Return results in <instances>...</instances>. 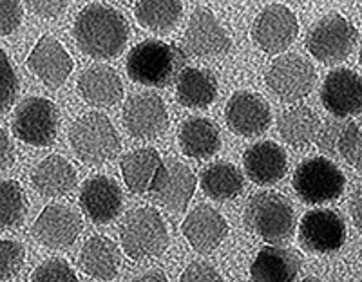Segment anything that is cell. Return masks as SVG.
I'll return each mask as SVG.
<instances>
[{
	"label": "cell",
	"instance_id": "cell-41",
	"mask_svg": "<svg viewBox=\"0 0 362 282\" xmlns=\"http://www.w3.org/2000/svg\"><path fill=\"white\" fill-rule=\"evenodd\" d=\"M0 145H2V148H0V165H2V168L6 170V168L11 167L13 160H15V154H13V148H11V141H9V136L6 129L0 131Z\"/></svg>",
	"mask_w": 362,
	"mask_h": 282
},
{
	"label": "cell",
	"instance_id": "cell-10",
	"mask_svg": "<svg viewBox=\"0 0 362 282\" xmlns=\"http://www.w3.org/2000/svg\"><path fill=\"white\" fill-rule=\"evenodd\" d=\"M346 225L337 212L328 208L310 210L299 223V241L313 254H334L342 248Z\"/></svg>",
	"mask_w": 362,
	"mask_h": 282
},
{
	"label": "cell",
	"instance_id": "cell-11",
	"mask_svg": "<svg viewBox=\"0 0 362 282\" xmlns=\"http://www.w3.org/2000/svg\"><path fill=\"white\" fill-rule=\"evenodd\" d=\"M299 24L290 8L272 4L255 17L252 25V38L267 53H281L296 40Z\"/></svg>",
	"mask_w": 362,
	"mask_h": 282
},
{
	"label": "cell",
	"instance_id": "cell-35",
	"mask_svg": "<svg viewBox=\"0 0 362 282\" xmlns=\"http://www.w3.org/2000/svg\"><path fill=\"white\" fill-rule=\"evenodd\" d=\"M0 76H2V112H8L11 109L13 102L18 94V78L17 73L13 71L11 64L8 60V54L0 51Z\"/></svg>",
	"mask_w": 362,
	"mask_h": 282
},
{
	"label": "cell",
	"instance_id": "cell-40",
	"mask_svg": "<svg viewBox=\"0 0 362 282\" xmlns=\"http://www.w3.org/2000/svg\"><path fill=\"white\" fill-rule=\"evenodd\" d=\"M29 8L45 18L58 17L67 8V2H29Z\"/></svg>",
	"mask_w": 362,
	"mask_h": 282
},
{
	"label": "cell",
	"instance_id": "cell-2",
	"mask_svg": "<svg viewBox=\"0 0 362 282\" xmlns=\"http://www.w3.org/2000/svg\"><path fill=\"white\" fill-rule=\"evenodd\" d=\"M187 54L174 44L145 40L134 45L127 58L132 82L148 87H167L187 69Z\"/></svg>",
	"mask_w": 362,
	"mask_h": 282
},
{
	"label": "cell",
	"instance_id": "cell-7",
	"mask_svg": "<svg viewBox=\"0 0 362 282\" xmlns=\"http://www.w3.org/2000/svg\"><path fill=\"white\" fill-rule=\"evenodd\" d=\"M344 174L326 158H312L300 163L293 174L297 196L310 205L339 199L344 192Z\"/></svg>",
	"mask_w": 362,
	"mask_h": 282
},
{
	"label": "cell",
	"instance_id": "cell-17",
	"mask_svg": "<svg viewBox=\"0 0 362 282\" xmlns=\"http://www.w3.org/2000/svg\"><path fill=\"white\" fill-rule=\"evenodd\" d=\"M28 67L51 89L64 86L73 71V58L53 37H42L28 58Z\"/></svg>",
	"mask_w": 362,
	"mask_h": 282
},
{
	"label": "cell",
	"instance_id": "cell-38",
	"mask_svg": "<svg viewBox=\"0 0 362 282\" xmlns=\"http://www.w3.org/2000/svg\"><path fill=\"white\" fill-rule=\"evenodd\" d=\"M346 123L341 122H325V125L319 131V136H317V143L325 152H329V154H335L339 152V139H341L342 131H344Z\"/></svg>",
	"mask_w": 362,
	"mask_h": 282
},
{
	"label": "cell",
	"instance_id": "cell-6",
	"mask_svg": "<svg viewBox=\"0 0 362 282\" xmlns=\"http://www.w3.org/2000/svg\"><path fill=\"white\" fill-rule=\"evenodd\" d=\"M357 29L339 13L317 22L306 38L310 54L322 64H339L351 54L357 44Z\"/></svg>",
	"mask_w": 362,
	"mask_h": 282
},
{
	"label": "cell",
	"instance_id": "cell-39",
	"mask_svg": "<svg viewBox=\"0 0 362 282\" xmlns=\"http://www.w3.org/2000/svg\"><path fill=\"white\" fill-rule=\"evenodd\" d=\"M180 282H223V278L218 274V270L206 262H192L181 274Z\"/></svg>",
	"mask_w": 362,
	"mask_h": 282
},
{
	"label": "cell",
	"instance_id": "cell-22",
	"mask_svg": "<svg viewBox=\"0 0 362 282\" xmlns=\"http://www.w3.org/2000/svg\"><path fill=\"white\" fill-rule=\"evenodd\" d=\"M300 259L293 249L264 246L252 264V282H296Z\"/></svg>",
	"mask_w": 362,
	"mask_h": 282
},
{
	"label": "cell",
	"instance_id": "cell-8",
	"mask_svg": "<svg viewBox=\"0 0 362 282\" xmlns=\"http://www.w3.org/2000/svg\"><path fill=\"white\" fill-rule=\"evenodd\" d=\"M60 114L51 100L31 96L15 111L13 132L21 141L33 147H49L57 138Z\"/></svg>",
	"mask_w": 362,
	"mask_h": 282
},
{
	"label": "cell",
	"instance_id": "cell-33",
	"mask_svg": "<svg viewBox=\"0 0 362 282\" xmlns=\"http://www.w3.org/2000/svg\"><path fill=\"white\" fill-rule=\"evenodd\" d=\"M339 154L355 170H362V122L346 123L339 139Z\"/></svg>",
	"mask_w": 362,
	"mask_h": 282
},
{
	"label": "cell",
	"instance_id": "cell-30",
	"mask_svg": "<svg viewBox=\"0 0 362 282\" xmlns=\"http://www.w3.org/2000/svg\"><path fill=\"white\" fill-rule=\"evenodd\" d=\"M202 188L210 199H234L243 190V174L234 165L219 161L203 170Z\"/></svg>",
	"mask_w": 362,
	"mask_h": 282
},
{
	"label": "cell",
	"instance_id": "cell-34",
	"mask_svg": "<svg viewBox=\"0 0 362 282\" xmlns=\"http://www.w3.org/2000/svg\"><path fill=\"white\" fill-rule=\"evenodd\" d=\"M33 282H78V278L69 262L64 259H49L35 270Z\"/></svg>",
	"mask_w": 362,
	"mask_h": 282
},
{
	"label": "cell",
	"instance_id": "cell-44",
	"mask_svg": "<svg viewBox=\"0 0 362 282\" xmlns=\"http://www.w3.org/2000/svg\"><path fill=\"white\" fill-rule=\"evenodd\" d=\"M303 282H325V281H321V278H315V277H308V278H305Z\"/></svg>",
	"mask_w": 362,
	"mask_h": 282
},
{
	"label": "cell",
	"instance_id": "cell-24",
	"mask_svg": "<svg viewBox=\"0 0 362 282\" xmlns=\"http://www.w3.org/2000/svg\"><path fill=\"white\" fill-rule=\"evenodd\" d=\"M78 93L90 105L109 107L122 100L124 86L112 67L93 66L80 74Z\"/></svg>",
	"mask_w": 362,
	"mask_h": 282
},
{
	"label": "cell",
	"instance_id": "cell-21",
	"mask_svg": "<svg viewBox=\"0 0 362 282\" xmlns=\"http://www.w3.org/2000/svg\"><path fill=\"white\" fill-rule=\"evenodd\" d=\"M248 180L255 184H274L283 180L288 170L286 152L274 141H261L248 148L243 155Z\"/></svg>",
	"mask_w": 362,
	"mask_h": 282
},
{
	"label": "cell",
	"instance_id": "cell-29",
	"mask_svg": "<svg viewBox=\"0 0 362 282\" xmlns=\"http://www.w3.org/2000/svg\"><path fill=\"white\" fill-rule=\"evenodd\" d=\"M277 127L286 143L293 147H306L319 136L321 122L312 109L300 105L283 112Z\"/></svg>",
	"mask_w": 362,
	"mask_h": 282
},
{
	"label": "cell",
	"instance_id": "cell-31",
	"mask_svg": "<svg viewBox=\"0 0 362 282\" xmlns=\"http://www.w3.org/2000/svg\"><path fill=\"white\" fill-rule=\"evenodd\" d=\"M183 4L174 0H140L134 4V15L144 28L169 31L180 20Z\"/></svg>",
	"mask_w": 362,
	"mask_h": 282
},
{
	"label": "cell",
	"instance_id": "cell-19",
	"mask_svg": "<svg viewBox=\"0 0 362 282\" xmlns=\"http://www.w3.org/2000/svg\"><path fill=\"white\" fill-rule=\"evenodd\" d=\"M181 230L196 252L209 254L221 245L223 239L226 237L228 226H226L225 217L218 210L199 205L185 217Z\"/></svg>",
	"mask_w": 362,
	"mask_h": 282
},
{
	"label": "cell",
	"instance_id": "cell-26",
	"mask_svg": "<svg viewBox=\"0 0 362 282\" xmlns=\"http://www.w3.org/2000/svg\"><path fill=\"white\" fill-rule=\"evenodd\" d=\"M33 187L47 197L66 196L76 187V172L62 155H49L33 170Z\"/></svg>",
	"mask_w": 362,
	"mask_h": 282
},
{
	"label": "cell",
	"instance_id": "cell-13",
	"mask_svg": "<svg viewBox=\"0 0 362 282\" xmlns=\"http://www.w3.org/2000/svg\"><path fill=\"white\" fill-rule=\"evenodd\" d=\"M321 102L337 118L358 114L362 112V78L344 67L334 69L321 87Z\"/></svg>",
	"mask_w": 362,
	"mask_h": 282
},
{
	"label": "cell",
	"instance_id": "cell-5",
	"mask_svg": "<svg viewBox=\"0 0 362 282\" xmlns=\"http://www.w3.org/2000/svg\"><path fill=\"white\" fill-rule=\"evenodd\" d=\"M71 147L86 163H103L119 151V136L102 112H87L71 127Z\"/></svg>",
	"mask_w": 362,
	"mask_h": 282
},
{
	"label": "cell",
	"instance_id": "cell-18",
	"mask_svg": "<svg viewBox=\"0 0 362 282\" xmlns=\"http://www.w3.org/2000/svg\"><path fill=\"white\" fill-rule=\"evenodd\" d=\"M80 206L95 223L105 225L118 217L124 197L118 184L105 176L90 177L80 192Z\"/></svg>",
	"mask_w": 362,
	"mask_h": 282
},
{
	"label": "cell",
	"instance_id": "cell-4",
	"mask_svg": "<svg viewBox=\"0 0 362 282\" xmlns=\"http://www.w3.org/2000/svg\"><path fill=\"white\" fill-rule=\"evenodd\" d=\"M119 241L125 254L134 261L158 257L169 245V232L154 208H138L125 217L119 228Z\"/></svg>",
	"mask_w": 362,
	"mask_h": 282
},
{
	"label": "cell",
	"instance_id": "cell-45",
	"mask_svg": "<svg viewBox=\"0 0 362 282\" xmlns=\"http://www.w3.org/2000/svg\"><path fill=\"white\" fill-rule=\"evenodd\" d=\"M361 66H362V53H361Z\"/></svg>",
	"mask_w": 362,
	"mask_h": 282
},
{
	"label": "cell",
	"instance_id": "cell-36",
	"mask_svg": "<svg viewBox=\"0 0 362 282\" xmlns=\"http://www.w3.org/2000/svg\"><path fill=\"white\" fill-rule=\"evenodd\" d=\"M0 248H2V281H9L21 271L24 264V248L21 242L9 239H4Z\"/></svg>",
	"mask_w": 362,
	"mask_h": 282
},
{
	"label": "cell",
	"instance_id": "cell-32",
	"mask_svg": "<svg viewBox=\"0 0 362 282\" xmlns=\"http://www.w3.org/2000/svg\"><path fill=\"white\" fill-rule=\"evenodd\" d=\"M2 196H0V208H2V228H15L21 226L25 217L24 190L21 184L13 180L2 181Z\"/></svg>",
	"mask_w": 362,
	"mask_h": 282
},
{
	"label": "cell",
	"instance_id": "cell-9",
	"mask_svg": "<svg viewBox=\"0 0 362 282\" xmlns=\"http://www.w3.org/2000/svg\"><path fill=\"white\" fill-rule=\"evenodd\" d=\"M267 83L283 102H297L313 89L315 69L300 54H283L268 69Z\"/></svg>",
	"mask_w": 362,
	"mask_h": 282
},
{
	"label": "cell",
	"instance_id": "cell-14",
	"mask_svg": "<svg viewBox=\"0 0 362 282\" xmlns=\"http://www.w3.org/2000/svg\"><path fill=\"white\" fill-rule=\"evenodd\" d=\"M226 125L232 132L239 136H259L270 127L272 112L268 103L261 96L254 93H239L232 94L225 107Z\"/></svg>",
	"mask_w": 362,
	"mask_h": 282
},
{
	"label": "cell",
	"instance_id": "cell-1",
	"mask_svg": "<svg viewBox=\"0 0 362 282\" xmlns=\"http://www.w3.org/2000/svg\"><path fill=\"white\" fill-rule=\"evenodd\" d=\"M80 51L93 58H115L125 49L129 25L125 17L105 4H89L74 20Z\"/></svg>",
	"mask_w": 362,
	"mask_h": 282
},
{
	"label": "cell",
	"instance_id": "cell-25",
	"mask_svg": "<svg viewBox=\"0 0 362 282\" xmlns=\"http://www.w3.org/2000/svg\"><path fill=\"white\" fill-rule=\"evenodd\" d=\"M119 249L116 242L103 235H95L83 245L80 254V268L86 275L98 281H111L119 268Z\"/></svg>",
	"mask_w": 362,
	"mask_h": 282
},
{
	"label": "cell",
	"instance_id": "cell-12",
	"mask_svg": "<svg viewBox=\"0 0 362 282\" xmlns=\"http://www.w3.org/2000/svg\"><path fill=\"white\" fill-rule=\"evenodd\" d=\"M124 125L138 139H153L169 127V114L158 94H136L124 105Z\"/></svg>",
	"mask_w": 362,
	"mask_h": 282
},
{
	"label": "cell",
	"instance_id": "cell-28",
	"mask_svg": "<svg viewBox=\"0 0 362 282\" xmlns=\"http://www.w3.org/2000/svg\"><path fill=\"white\" fill-rule=\"evenodd\" d=\"M181 151L196 160H206L221 147L219 131L206 118H190L180 129Z\"/></svg>",
	"mask_w": 362,
	"mask_h": 282
},
{
	"label": "cell",
	"instance_id": "cell-16",
	"mask_svg": "<svg viewBox=\"0 0 362 282\" xmlns=\"http://www.w3.org/2000/svg\"><path fill=\"white\" fill-rule=\"evenodd\" d=\"M82 230L78 213L62 205L45 206L33 225V235L47 248H66L71 246Z\"/></svg>",
	"mask_w": 362,
	"mask_h": 282
},
{
	"label": "cell",
	"instance_id": "cell-23",
	"mask_svg": "<svg viewBox=\"0 0 362 282\" xmlns=\"http://www.w3.org/2000/svg\"><path fill=\"white\" fill-rule=\"evenodd\" d=\"M163 160L154 148H140L124 155L122 176L131 192H153L163 174Z\"/></svg>",
	"mask_w": 362,
	"mask_h": 282
},
{
	"label": "cell",
	"instance_id": "cell-37",
	"mask_svg": "<svg viewBox=\"0 0 362 282\" xmlns=\"http://www.w3.org/2000/svg\"><path fill=\"white\" fill-rule=\"evenodd\" d=\"M22 15H24V9H22L21 2H17V0H2L0 2V35L2 37L11 35L21 25Z\"/></svg>",
	"mask_w": 362,
	"mask_h": 282
},
{
	"label": "cell",
	"instance_id": "cell-15",
	"mask_svg": "<svg viewBox=\"0 0 362 282\" xmlns=\"http://www.w3.org/2000/svg\"><path fill=\"white\" fill-rule=\"evenodd\" d=\"M185 42L196 57H223L232 47V38L214 13L206 8H198L192 13L185 31Z\"/></svg>",
	"mask_w": 362,
	"mask_h": 282
},
{
	"label": "cell",
	"instance_id": "cell-27",
	"mask_svg": "<svg viewBox=\"0 0 362 282\" xmlns=\"http://www.w3.org/2000/svg\"><path fill=\"white\" fill-rule=\"evenodd\" d=\"M216 94H218V82L210 71L187 67L177 78V102L189 109H202L210 105L216 100Z\"/></svg>",
	"mask_w": 362,
	"mask_h": 282
},
{
	"label": "cell",
	"instance_id": "cell-3",
	"mask_svg": "<svg viewBox=\"0 0 362 282\" xmlns=\"http://www.w3.org/2000/svg\"><path fill=\"white\" fill-rule=\"evenodd\" d=\"M245 225L268 242H283L296 228L290 201L276 192L255 194L245 210Z\"/></svg>",
	"mask_w": 362,
	"mask_h": 282
},
{
	"label": "cell",
	"instance_id": "cell-20",
	"mask_svg": "<svg viewBox=\"0 0 362 282\" xmlns=\"http://www.w3.org/2000/svg\"><path fill=\"white\" fill-rule=\"evenodd\" d=\"M196 190V177L192 170L180 161L165 165L163 174L154 187L153 199L173 212H183Z\"/></svg>",
	"mask_w": 362,
	"mask_h": 282
},
{
	"label": "cell",
	"instance_id": "cell-42",
	"mask_svg": "<svg viewBox=\"0 0 362 282\" xmlns=\"http://www.w3.org/2000/svg\"><path fill=\"white\" fill-rule=\"evenodd\" d=\"M350 210L354 223L357 225V228L362 230V187H358L354 192V196H351Z\"/></svg>",
	"mask_w": 362,
	"mask_h": 282
},
{
	"label": "cell",
	"instance_id": "cell-43",
	"mask_svg": "<svg viewBox=\"0 0 362 282\" xmlns=\"http://www.w3.org/2000/svg\"><path fill=\"white\" fill-rule=\"evenodd\" d=\"M131 282H169V281H167L163 271L154 270V271H147V274L140 275V277H136L134 281Z\"/></svg>",
	"mask_w": 362,
	"mask_h": 282
}]
</instances>
